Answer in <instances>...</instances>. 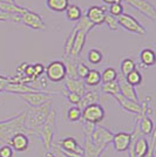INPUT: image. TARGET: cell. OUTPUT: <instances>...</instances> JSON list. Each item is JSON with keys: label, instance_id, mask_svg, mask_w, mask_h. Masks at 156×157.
Wrapping results in <instances>:
<instances>
[{"label": "cell", "instance_id": "obj_1", "mask_svg": "<svg viewBox=\"0 0 156 157\" xmlns=\"http://www.w3.org/2000/svg\"><path fill=\"white\" fill-rule=\"evenodd\" d=\"M26 109L18 113L15 116L0 121V142L7 144L14 135L19 132L26 134Z\"/></svg>", "mask_w": 156, "mask_h": 157}, {"label": "cell", "instance_id": "obj_2", "mask_svg": "<svg viewBox=\"0 0 156 157\" xmlns=\"http://www.w3.org/2000/svg\"><path fill=\"white\" fill-rule=\"evenodd\" d=\"M57 118H58L57 110L52 107V109L49 111L48 117H47L46 122L44 123V125H41L40 128H37V129L26 131V134H33V135L38 136L41 140L46 151H49L52 149L53 137H54L55 128H57Z\"/></svg>", "mask_w": 156, "mask_h": 157}, {"label": "cell", "instance_id": "obj_3", "mask_svg": "<svg viewBox=\"0 0 156 157\" xmlns=\"http://www.w3.org/2000/svg\"><path fill=\"white\" fill-rule=\"evenodd\" d=\"M51 109H52V101H47L38 107H31L26 109V118H25L26 131L37 129L44 125Z\"/></svg>", "mask_w": 156, "mask_h": 157}, {"label": "cell", "instance_id": "obj_4", "mask_svg": "<svg viewBox=\"0 0 156 157\" xmlns=\"http://www.w3.org/2000/svg\"><path fill=\"white\" fill-rule=\"evenodd\" d=\"M46 78L53 83H59L66 80L67 72H66V66L64 61L61 60H54L51 61L47 67H45Z\"/></svg>", "mask_w": 156, "mask_h": 157}, {"label": "cell", "instance_id": "obj_5", "mask_svg": "<svg viewBox=\"0 0 156 157\" xmlns=\"http://www.w3.org/2000/svg\"><path fill=\"white\" fill-rule=\"evenodd\" d=\"M116 19L119 26L124 28L127 32L133 33V34H137V35H141V36L147 34L146 27L143 26L138 20L135 19L133 15H130V14L122 13L120 17H117Z\"/></svg>", "mask_w": 156, "mask_h": 157}, {"label": "cell", "instance_id": "obj_6", "mask_svg": "<svg viewBox=\"0 0 156 157\" xmlns=\"http://www.w3.org/2000/svg\"><path fill=\"white\" fill-rule=\"evenodd\" d=\"M104 109L103 107L99 103H94L88 107H86L85 109L81 110V120L84 122H88L92 124H98L104 118Z\"/></svg>", "mask_w": 156, "mask_h": 157}, {"label": "cell", "instance_id": "obj_7", "mask_svg": "<svg viewBox=\"0 0 156 157\" xmlns=\"http://www.w3.org/2000/svg\"><path fill=\"white\" fill-rule=\"evenodd\" d=\"M114 134L111 132L109 129H107L106 127H95L94 130L92 131V134L89 135L92 142L95 144L99 148H103L106 149L107 145L109 143H111V140H113Z\"/></svg>", "mask_w": 156, "mask_h": 157}, {"label": "cell", "instance_id": "obj_8", "mask_svg": "<svg viewBox=\"0 0 156 157\" xmlns=\"http://www.w3.org/2000/svg\"><path fill=\"white\" fill-rule=\"evenodd\" d=\"M121 1H124L128 6L136 10L137 12H140L151 21L156 20V8L149 1L147 0H121Z\"/></svg>", "mask_w": 156, "mask_h": 157}, {"label": "cell", "instance_id": "obj_9", "mask_svg": "<svg viewBox=\"0 0 156 157\" xmlns=\"http://www.w3.org/2000/svg\"><path fill=\"white\" fill-rule=\"evenodd\" d=\"M20 22L24 24L25 26L32 28V29H35V31H45L47 28L45 21L41 18V15L37 12H34L31 8L27 11L26 13L21 15Z\"/></svg>", "mask_w": 156, "mask_h": 157}, {"label": "cell", "instance_id": "obj_10", "mask_svg": "<svg viewBox=\"0 0 156 157\" xmlns=\"http://www.w3.org/2000/svg\"><path fill=\"white\" fill-rule=\"evenodd\" d=\"M53 94H58L55 92H33L27 93V94H21L19 95L26 103H28L29 107H38V105L45 103L47 101H51Z\"/></svg>", "mask_w": 156, "mask_h": 157}, {"label": "cell", "instance_id": "obj_11", "mask_svg": "<svg viewBox=\"0 0 156 157\" xmlns=\"http://www.w3.org/2000/svg\"><path fill=\"white\" fill-rule=\"evenodd\" d=\"M107 6H91L86 10L85 17L91 21L94 26L103 25L104 17L107 14Z\"/></svg>", "mask_w": 156, "mask_h": 157}, {"label": "cell", "instance_id": "obj_12", "mask_svg": "<svg viewBox=\"0 0 156 157\" xmlns=\"http://www.w3.org/2000/svg\"><path fill=\"white\" fill-rule=\"evenodd\" d=\"M76 28V27H75ZM87 33L78 29L76 28V32H75V36H74V41H73V46H72L71 53H69V59L72 60H76L78 61L80 54L82 52L84 47L86 45V40H87Z\"/></svg>", "mask_w": 156, "mask_h": 157}, {"label": "cell", "instance_id": "obj_13", "mask_svg": "<svg viewBox=\"0 0 156 157\" xmlns=\"http://www.w3.org/2000/svg\"><path fill=\"white\" fill-rule=\"evenodd\" d=\"M54 145L58 147L61 151L69 152V154H75V155H82L84 156V148L79 145L78 141L74 137H65L62 138V140H59Z\"/></svg>", "mask_w": 156, "mask_h": 157}, {"label": "cell", "instance_id": "obj_14", "mask_svg": "<svg viewBox=\"0 0 156 157\" xmlns=\"http://www.w3.org/2000/svg\"><path fill=\"white\" fill-rule=\"evenodd\" d=\"M130 141H131V134L126 131H119L116 134H114L111 143L116 152H124L128 150Z\"/></svg>", "mask_w": 156, "mask_h": 157}, {"label": "cell", "instance_id": "obj_15", "mask_svg": "<svg viewBox=\"0 0 156 157\" xmlns=\"http://www.w3.org/2000/svg\"><path fill=\"white\" fill-rule=\"evenodd\" d=\"M7 145H10L13 151L24 152L29 147V140H28L27 134H25V132H19V134L14 135L13 137L10 140V142L7 143Z\"/></svg>", "mask_w": 156, "mask_h": 157}, {"label": "cell", "instance_id": "obj_16", "mask_svg": "<svg viewBox=\"0 0 156 157\" xmlns=\"http://www.w3.org/2000/svg\"><path fill=\"white\" fill-rule=\"evenodd\" d=\"M117 83H119V88H120V94L123 96V98H128V100H131L134 102H138V98H137V93L135 90V87L130 86L126 78L121 75H117L116 78Z\"/></svg>", "mask_w": 156, "mask_h": 157}, {"label": "cell", "instance_id": "obj_17", "mask_svg": "<svg viewBox=\"0 0 156 157\" xmlns=\"http://www.w3.org/2000/svg\"><path fill=\"white\" fill-rule=\"evenodd\" d=\"M113 98H115V101L120 105V107L124 111L130 113V114H134V115H140L141 114V105L138 102H134L131 100L123 98L121 94H117V95L113 96Z\"/></svg>", "mask_w": 156, "mask_h": 157}, {"label": "cell", "instance_id": "obj_18", "mask_svg": "<svg viewBox=\"0 0 156 157\" xmlns=\"http://www.w3.org/2000/svg\"><path fill=\"white\" fill-rule=\"evenodd\" d=\"M91 134H85V143H84V157H101L106 149L103 148H99L95 144L92 142Z\"/></svg>", "mask_w": 156, "mask_h": 157}, {"label": "cell", "instance_id": "obj_19", "mask_svg": "<svg viewBox=\"0 0 156 157\" xmlns=\"http://www.w3.org/2000/svg\"><path fill=\"white\" fill-rule=\"evenodd\" d=\"M65 88L67 93H75L80 96L86 93V86L81 78H66Z\"/></svg>", "mask_w": 156, "mask_h": 157}, {"label": "cell", "instance_id": "obj_20", "mask_svg": "<svg viewBox=\"0 0 156 157\" xmlns=\"http://www.w3.org/2000/svg\"><path fill=\"white\" fill-rule=\"evenodd\" d=\"M136 118H137V124H138L140 132L143 134V135H146V136H149L150 134L153 132V130L155 129L153 120L150 118V116L146 115V114L136 115Z\"/></svg>", "mask_w": 156, "mask_h": 157}, {"label": "cell", "instance_id": "obj_21", "mask_svg": "<svg viewBox=\"0 0 156 157\" xmlns=\"http://www.w3.org/2000/svg\"><path fill=\"white\" fill-rule=\"evenodd\" d=\"M140 62H141V66L144 67V68H148V67H151V66L155 65L156 55L154 49L143 48L142 51L140 52Z\"/></svg>", "mask_w": 156, "mask_h": 157}, {"label": "cell", "instance_id": "obj_22", "mask_svg": "<svg viewBox=\"0 0 156 157\" xmlns=\"http://www.w3.org/2000/svg\"><path fill=\"white\" fill-rule=\"evenodd\" d=\"M149 141L146 137H138L135 141L134 144V152H135V157H144L148 152H149Z\"/></svg>", "mask_w": 156, "mask_h": 157}, {"label": "cell", "instance_id": "obj_23", "mask_svg": "<svg viewBox=\"0 0 156 157\" xmlns=\"http://www.w3.org/2000/svg\"><path fill=\"white\" fill-rule=\"evenodd\" d=\"M99 100V93L95 92V90H91V92H86L81 98H80V102L78 103V107L82 110L85 109L86 107L91 105H94V103H98Z\"/></svg>", "mask_w": 156, "mask_h": 157}, {"label": "cell", "instance_id": "obj_24", "mask_svg": "<svg viewBox=\"0 0 156 157\" xmlns=\"http://www.w3.org/2000/svg\"><path fill=\"white\" fill-rule=\"evenodd\" d=\"M29 8L18 5L17 2L14 4H6V2H0V11H4L10 14H17V15H22L26 13Z\"/></svg>", "mask_w": 156, "mask_h": 157}, {"label": "cell", "instance_id": "obj_25", "mask_svg": "<svg viewBox=\"0 0 156 157\" xmlns=\"http://www.w3.org/2000/svg\"><path fill=\"white\" fill-rule=\"evenodd\" d=\"M66 19L72 21V22H78L79 20L81 19V17L84 15V12L81 10V7H79L78 5L74 4H69L68 7L65 11Z\"/></svg>", "mask_w": 156, "mask_h": 157}, {"label": "cell", "instance_id": "obj_26", "mask_svg": "<svg viewBox=\"0 0 156 157\" xmlns=\"http://www.w3.org/2000/svg\"><path fill=\"white\" fill-rule=\"evenodd\" d=\"M68 5H69V0H46L47 8L57 13L65 12Z\"/></svg>", "mask_w": 156, "mask_h": 157}, {"label": "cell", "instance_id": "obj_27", "mask_svg": "<svg viewBox=\"0 0 156 157\" xmlns=\"http://www.w3.org/2000/svg\"><path fill=\"white\" fill-rule=\"evenodd\" d=\"M84 83L88 87H96L101 83V73L96 69H91L87 76L84 78Z\"/></svg>", "mask_w": 156, "mask_h": 157}, {"label": "cell", "instance_id": "obj_28", "mask_svg": "<svg viewBox=\"0 0 156 157\" xmlns=\"http://www.w3.org/2000/svg\"><path fill=\"white\" fill-rule=\"evenodd\" d=\"M87 61L91 65L98 66L103 61V53L99 48H91L87 53Z\"/></svg>", "mask_w": 156, "mask_h": 157}, {"label": "cell", "instance_id": "obj_29", "mask_svg": "<svg viewBox=\"0 0 156 157\" xmlns=\"http://www.w3.org/2000/svg\"><path fill=\"white\" fill-rule=\"evenodd\" d=\"M134 69H136V63L135 61L130 58H124L122 59L120 63V75L126 78L130 72H133Z\"/></svg>", "mask_w": 156, "mask_h": 157}, {"label": "cell", "instance_id": "obj_30", "mask_svg": "<svg viewBox=\"0 0 156 157\" xmlns=\"http://www.w3.org/2000/svg\"><path fill=\"white\" fill-rule=\"evenodd\" d=\"M117 75L119 73L114 67H107L104 68L102 73H101V83H108V82H113V81H116Z\"/></svg>", "mask_w": 156, "mask_h": 157}, {"label": "cell", "instance_id": "obj_31", "mask_svg": "<svg viewBox=\"0 0 156 157\" xmlns=\"http://www.w3.org/2000/svg\"><path fill=\"white\" fill-rule=\"evenodd\" d=\"M64 63L66 66V72L67 76L66 78H79L76 74V60H72L69 58H64Z\"/></svg>", "mask_w": 156, "mask_h": 157}, {"label": "cell", "instance_id": "obj_32", "mask_svg": "<svg viewBox=\"0 0 156 157\" xmlns=\"http://www.w3.org/2000/svg\"><path fill=\"white\" fill-rule=\"evenodd\" d=\"M67 120L71 122V123H75V122H79L81 120V109L79 108L78 105H72L68 108L67 110Z\"/></svg>", "mask_w": 156, "mask_h": 157}, {"label": "cell", "instance_id": "obj_33", "mask_svg": "<svg viewBox=\"0 0 156 157\" xmlns=\"http://www.w3.org/2000/svg\"><path fill=\"white\" fill-rule=\"evenodd\" d=\"M101 90L104 94H108L111 96H115L117 94H120V88H119L117 81H113V82H108V83L101 85Z\"/></svg>", "mask_w": 156, "mask_h": 157}, {"label": "cell", "instance_id": "obj_34", "mask_svg": "<svg viewBox=\"0 0 156 157\" xmlns=\"http://www.w3.org/2000/svg\"><path fill=\"white\" fill-rule=\"evenodd\" d=\"M124 78L133 87H136V86H140L142 83V75H141V73L138 72L137 69H134L133 72H130Z\"/></svg>", "mask_w": 156, "mask_h": 157}, {"label": "cell", "instance_id": "obj_35", "mask_svg": "<svg viewBox=\"0 0 156 157\" xmlns=\"http://www.w3.org/2000/svg\"><path fill=\"white\" fill-rule=\"evenodd\" d=\"M75 32H76V28L74 26L73 29L71 31V33L68 34V36L66 38L65 45H64V58H68L69 56L72 46H73V41H74V36H75Z\"/></svg>", "mask_w": 156, "mask_h": 157}, {"label": "cell", "instance_id": "obj_36", "mask_svg": "<svg viewBox=\"0 0 156 157\" xmlns=\"http://www.w3.org/2000/svg\"><path fill=\"white\" fill-rule=\"evenodd\" d=\"M75 27H76L78 29H81V31H84V32H86L87 34H88V33L91 32L92 29H93L95 26H94L91 21L86 18L85 14H84V15L81 17V19L79 20L78 22L75 24Z\"/></svg>", "mask_w": 156, "mask_h": 157}, {"label": "cell", "instance_id": "obj_37", "mask_svg": "<svg viewBox=\"0 0 156 157\" xmlns=\"http://www.w3.org/2000/svg\"><path fill=\"white\" fill-rule=\"evenodd\" d=\"M107 12H109L108 14H111V17H120L121 14L123 13V6H122V4L121 2H114V4H111L108 6V11Z\"/></svg>", "mask_w": 156, "mask_h": 157}, {"label": "cell", "instance_id": "obj_38", "mask_svg": "<svg viewBox=\"0 0 156 157\" xmlns=\"http://www.w3.org/2000/svg\"><path fill=\"white\" fill-rule=\"evenodd\" d=\"M103 24L106 25V26L108 27L111 31H113V32H115V31H117V28H119V24H117V19L115 18V17H111V14H106V17H104V21Z\"/></svg>", "mask_w": 156, "mask_h": 157}, {"label": "cell", "instance_id": "obj_39", "mask_svg": "<svg viewBox=\"0 0 156 157\" xmlns=\"http://www.w3.org/2000/svg\"><path fill=\"white\" fill-rule=\"evenodd\" d=\"M89 67L86 65L85 62H81V61H78L76 63V74H78V78L84 80V78L87 76V74L89 73Z\"/></svg>", "mask_w": 156, "mask_h": 157}, {"label": "cell", "instance_id": "obj_40", "mask_svg": "<svg viewBox=\"0 0 156 157\" xmlns=\"http://www.w3.org/2000/svg\"><path fill=\"white\" fill-rule=\"evenodd\" d=\"M66 98L68 100V102L71 103V105H78V103L80 102V98L81 96L78 95V94H75V93H65Z\"/></svg>", "mask_w": 156, "mask_h": 157}, {"label": "cell", "instance_id": "obj_41", "mask_svg": "<svg viewBox=\"0 0 156 157\" xmlns=\"http://www.w3.org/2000/svg\"><path fill=\"white\" fill-rule=\"evenodd\" d=\"M13 152L14 151L12 150V148L7 144L0 148V157H13Z\"/></svg>", "mask_w": 156, "mask_h": 157}, {"label": "cell", "instance_id": "obj_42", "mask_svg": "<svg viewBox=\"0 0 156 157\" xmlns=\"http://www.w3.org/2000/svg\"><path fill=\"white\" fill-rule=\"evenodd\" d=\"M33 67H34V74H35V76L37 78L42 76V74L45 73V66L42 65V63H35V65H33Z\"/></svg>", "mask_w": 156, "mask_h": 157}, {"label": "cell", "instance_id": "obj_43", "mask_svg": "<svg viewBox=\"0 0 156 157\" xmlns=\"http://www.w3.org/2000/svg\"><path fill=\"white\" fill-rule=\"evenodd\" d=\"M8 78L6 76H2V75H0V93L1 92H5V89H6V86L8 85Z\"/></svg>", "mask_w": 156, "mask_h": 157}, {"label": "cell", "instance_id": "obj_44", "mask_svg": "<svg viewBox=\"0 0 156 157\" xmlns=\"http://www.w3.org/2000/svg\"><path fill=\"white\" fill-rule=\"evenodd\" d=\"M150 149H149V152L144 157H155V144H149Z\"/></svg>", "mask_w": 156, "mask_h": 157}, {"label": "cell", "instance_id": "obj_45", "mask_svg": "<svg viewBox=\"0 0 156 157\" xmlns=\"http://www.w3.org/2000/svg\"><path fill=\"white\" fill-rule=\"evenodd\" d=\"M52 148H53V154H54L57 157H65L61 152H60V151L58 150V148H57L55 145H52Z\"/></svg>", "mask_w": 156, "mask_h": 157}, {"label": "cell", "instance_id": "obj_46", "mask_svg": "<svg viewBox=\"0 0 156 157\" xmlns=\"http://www.w3.org/2000/svg\"><path fill=\"white\" fill-rule=\"evenodd\" d=\"M102 2H103L104 5H111V4H114V2H121V0H101Z\"/></svg>", "mask_w": 156, "mask_h": 157}, {"label": "cell", "instance_id": "obj_47", "mask_svg": "<svg viewBox=\"0 0 156 157\" xmlns=\"http://www.w3.org/2000/svg\"><path fill=\"white\" fill-rule=\"evenodd\" d=\"M0 2H6V4H14L15 0H0Z\"/></svg>", "mask_w": 156, "mask_h": 157}, {"label": "cell", "instance_id": "obj_48", "mask_svg": "<svg viewBox=\"0 0 156 157\" xmlns=\"http://www.w3.org/2000/svg\"><path fill=\"white\" fill-rule=\"evenodd\" d=\"M46 157H57L53 152H47V155H46Z\"/></svg>", "mask_w": 156, "mask_h": 157}]
</instances>
